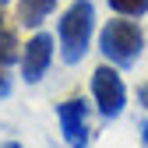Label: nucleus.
Listing matches in <instances>:
<instances>
[{
  "instance_id": "obj_1",
  "label": "nucleus",
  "mask_w": 148,
  "mask_h": 148,
  "mask_svg": "<svg viewBox=\"0 0 148 148\" xmlns=\"http://www.w3.org/2000/svg\"><path fill=\"white\" fill-rule=\"evenodd\" d=\"M92 25H95V7L92 0H74V4L64 11L60 18V53L67 64H78L88 49V39H92Z\"/></svg>"
},
{
  "instance_id": "obj_2",
  "label": "nucleus",
  "mask_w": 148,
  "mask_h": 148,
  "mask_svg": "<svg viewBox=\"0 0 148 148\" xmlns=\"http://www.w3.org/2000/svg\"><path fill=\"white\" fill-rule=\"evenodd\" d=\"M99 49L106 53V60H113L116 67H131V64H138L141 49H145V32L138 28V21L113 18V21L102 25Z\"/></svg>"
},
{
  "instance_id": "obj_3",
  "label": "nucleus",
  "mask_w": 148,
  "mask_h": 148,
  "mask_svg": "<svg viewBox=\"0 0 148 148\" xmlns=\"http://www.w3.org/2000/svg\"><path fill=\"white\" fill-rule=\"evenodd\" d=\"M92 95H95L99 113H102L106 120L120 116V109H123V102H127L123 78H120L113 67H95V74H92Z\"/></svg>"
},
{
  "instance_id": "obj_4",
  "label": "nucleus",
  "mask_w": 148,
  "mask_h": 148,
  "mask_svg": "<svg viewBox=\"0 0 148 148\" xmlns=\"http://www.w3.org/2000/svg\"><path fill=\"white\" fill-rule=\"evenodd\" d=\"M57 116H60V131H64L67 145L88 148V102L81 95H71L57 106Z\"/></svg>"
},
{
  "instance_id": "obj_5",
  "label": "nucleus",
  "mask_w": 148,
  "mask_h": 148,
  "mask_svg": "<svg viewBox=\"0 0 148 148\" xmlns=\"http://www.w3.org/2000/svg\"><path fill=\"white\" fill-rule=\"evenodd\" d=\"M21 49H25V53H21V78H25L28 85H35V81L46 74L49 60H53V35H49V32H35Z\"/></svg>"
},
{
  "instance_id": "obj_6",
  "label": "nucleus",
  "mask_w": 148,
  "mask_h": 148,
  "mask_svg": "<svg viewBox=\"0 0 148 148\" xmlns=\"http://www.w3.org/2000/svg\"><path fill=\"white\" fill-rule=\"evenodd\" d=\"M53 7H57V0H18V7H14V21L21 25V28H39Z\"/></svg>"
},
{
  "instance_id": "obj_7",
  "label": "nucleus",
  "mask_w": 148,
  "mask_h": 148,
  "mask_svg": "<svg viewBox=\"0 0 148 148\" xmlns=\"http://www.w3.org/2000/svg\"><path fill=\"white\" fill-rule=\"evenodd\" d=\"M14 60H21V46H18V35L14 28L7 25V18L0 14V64H14Z\"/></svg>"
},
{
  "instance_id": "obj_8",
  "label": "nucleus",
  "mask_w": 148,
  "mask_h": 148,
  "mask_svg": "<svg viewBox=\"0 0 148 148\" xmlns=\"http://www.w3.org/2000/svg\"><path fill=\"white\" fill-rule=\"evenodd\" d=\"M109 7L123 18H141L148 14V0H109Z\"/></svg>"
},
{
  "instance_id": "obj_9",
  "label": "nucleus",
  "mask_w": 148,
  "mask_h": 148,
  "mask_svg": "<svg viewBox=\"0 0 148 148\" xmlns=\"http://www.w3.org/2000/svg\"><path fill=\"white\" fill-rule=\"evenodd\" d=\"M4 95H11V78H7V67L0 64V99Z\"/></svg>"
},
{
  "instance_id": "obj_10",
  "label": "nucleus",
  "mask_w": 148,
  "mask_h": 148,
  "mask_svg": "<svg viewBox=\"0 0 148 148\" xmlns=\"http://www.w3.org/2000/svg\"><path fill=\"white\" fill-rule=\"evenodd\" d=\"M138 102L148 109V81H145V85H138Z\"/></svg>"
},
{
  "instance_id": "obj_11",
  "label": "nucleus",
  "mask_w": 148,
  "mask_h": 148,
  "mask_svg": "<svg viewBox=\"0 0 148 148\" xmlns=\"http://www.w3.org/2000/svg\"><path fill=\"white\" fill-rule=\"evenodd\" d=\"M138 131H141V145L148 148V120H141V123H138Z\"/></svg>"
},
{
  "instance_id": "obj_12",
  "label": "nucleus",
  "mask_w": 148,
  "mask_h": 148,
  "mask_svg": "<svg viewBox=\"0 0 148 148\" xmlns=\"http://www.w3.org/2000/svg\"><path fill=\"white\" fill-rule=\"evenodd\" d=\"M0 148H21V145H18V141H4V145H0Z\"/></svg>"
},
{
  "instance_id": "obj_13",
  "label": "nucleus",
  "mask_w": 148,
  "mask_h": 148,
  "mask_svg": "<svg viewBox=\"0 0 148 148\" xmlns=\"http://www.w3.org/2000/svg\"><path fill=\"white\" fill-rule=\"evenodd\" d=\"M4 4H7V0H0V7H4Z\"/></svg>"
}]
</instances>
